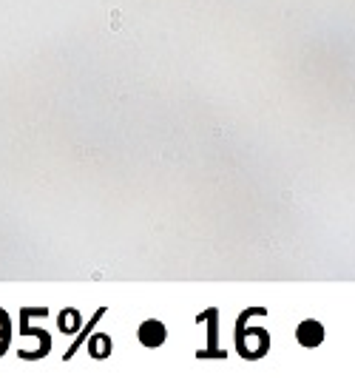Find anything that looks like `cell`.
Returning <instances> with one entry per match:
<instances>
[{
    "instance_id": "6da1fadb",
    "label": "cell",
    "mask_w": 355,
    "mask_h": 378,
    "mask_svg": "<svg viewBox=\"0 0 355 378\" xmlns=\"http://www.w3.org/2000/svg\"><path fill=\"white\" fill-rule=\"evenodd\" d=\"M137 336H139V341L145 347H159L162 341H165V324H162V321H154V318H151V321H142Z\"/></svg>"
},
{
    "instance_id": "277c9868",
    "label": "cell",
    "mask_w": 355,
    "mask_h": 378,
    "mask_svg": "<svg viewBox=\"0 0 355 378\" xmlns=\"http://www.w3.org/2000/svg\"><path fill=\"white\" fill-rule=\"evenodd\" d=\"M91 353H94V358H105L111 353V338L108 336H94L91 338Z\"/></svg>"
},
{
    "instance_id": "5b68a950",
    "label": "cell",
    "mask_w": 355,
    "mask_h": 378,
    "mask_svg": "<svg viewBox=\"0 0 355 378\" xmlns=\"http://www.w3.org/2000/svg\"><path fill=\"white\" fill-rule=\"evenodd\" d=\"M57 324H60V330H63V333H71V330L77 327V310H63V313H60V321H57Z\"/></svg>"
},
{
    "instance_id": "7a4b0ae2",
    "label": "cell",
    "mask_w": 355,
    "mask_h": 378,
    "mask_svg": "<svg viewBox=\"0 0 355 378\" xmlns=\"http://www.w3.org/2000/svg\"><path fill=\"white\" fill-rule=\"evenodd\" d=\"M321 336H324V330H321V324H316V321H304V324L298 327V341L304 347L321 344Z\"/></svg>"
},
{
    "instance_id": "3957f363",
    "label": "cell",
    "mask_w": 355,
    "mask_h": 378,
    "mask_svg": "<svg viewBox=\"0 0 355 378\" xmlns=\"http://www.w3.org/2000/svg\"><path fill=\"white\" fill-rule=\"evenodd\" d=\"M102 316H105V310H97V316H94V318H88V327H82V333L80 336H77V341H74V344L68 347V350H65V358H71V356H74V353H77V347L82 344V341H85V338H88V330L94 327V324H97L99 318H102Z\"/></svg>"
}]
</instances>
